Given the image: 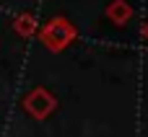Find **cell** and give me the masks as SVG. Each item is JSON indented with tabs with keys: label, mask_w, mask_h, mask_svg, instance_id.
I'll return each mask as SVG.
<instances>
[{
	"label": "cell",
	"mask_w": 148,
	"mask_h": 137,
	"mask_svg": "<svg viewBox=\"0 0 148 137\" xmlns=\"http://www.w3.org/2000/svg\"><path fill=\"white\" fill-rule=\"evenodd\" d=\"M36 36H39V41H42L49 52L60 54V52H65V49L78 39V28H75L73 21H68L65 16H55V18H49L44 26L36 28Z\"/></svg>",
	"instance_id": "6da1fadb"
},
{
	"label": "cell",
	"mask_w": 148,
	"mask_h": 137,
	"mask_svg": "<svg viewBox=\"0 0 148 137\" xmlns=\"http://www.w3.org/2000/svg\"><path fill=\"white\" fill-rule=\"evenodd\" d=\"M21 106H23V111H26L31 119L44 122L47 117H52V114H55V109H57V96H55L49 88L36 85V88H31V91L23 96Z\"/></svg>",
	"instance_id": "7a4b0ae2"
},
{
	"label": "cell",
	"mask_w": 148,
	"mask_h": 137,
	"mask_svg": "<svg viewBox=\"0 0 148 137\" xmlns=\"http://www.w3.org/2000/svg\"><path fill=\"white\" fill-rule=\"evenodd\" d=\"M104 13H107V18H109L114 26H125V23H130V18H133V8H130L127 0H112Z\"/></svg>",
	"instance_id": "3957f363"
},
{
	"label": "cell",
	"mask_w": 148,
	"mask_h": 137,
	"mask_svg": "<svg viewBox=\"0 0 148 137\" xmlns=\"http://www.w3.org/2000/svg\"><path fill=\"white\" fill-rule=\"evenodd\" d=\"M36 28H39V23H36V16L34 13H18L16 18H13V31L18 34V36H23V39H29V36H34L36 34Z\"/></svg>",
	"instance_id": "277c9868"
},
{
	"label": "cell",
	"mask_w": 148,
	"mask_h": 137,
	"mask_svg": "<svg viewBox=\"0 0 148 137\" xmlns=\"http://www.w3.org/2000/svg\"><path fill=\"white\" fill-rule=\"evenodd\" d=\"M140 36H143V41H148V21L140 26Z\"/></svg>",
	"instance_id": "5b68a950"
}]
</instances>
